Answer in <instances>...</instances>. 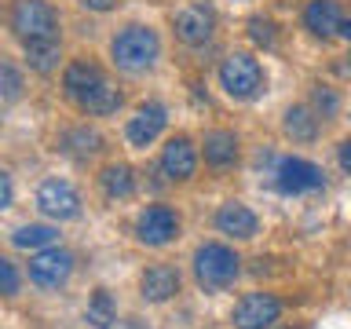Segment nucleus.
Here are the masks:
<instances>
[{
	"instance_id": "obj_10",
	"label": "nucleus",
	"mask_w": 351,
	"mask_h": 329,
	"mask_svg": "<svg viewBox=\"0 0 351 329\" xmlns=\"http://www.w3.org/2000/svg\"><path fill=\"white\" fill-rule=\"evenodd\" d=\"M213 33H216V11L208 4H186L176 11V37L186 48H202V44L213 40Z\"/></svg>"
},
{
	"instance_id": "obj_29",
	"label": "nucleus",
	"mask_w": 351,
	"mask_h": 329,
	"mask_svg": "<svg viewBox=\"0 0 351 329\" xmlns=\"http://www.w3.org/2000/svg\"><path fill=\"white\" fill-rule=\"evenodd\" d=\"M337 161H340V169H344V172H351V139H344L337 147Z\"/></svg>"
},
{
	"instance_id": "obj_28",
	"label": "nucleus",
	"mask_w": 351,
	"mask_h": 329,
	"mask_svg": "<svg viewBox=\"0 0 351 329\" xmlns=\"http://www.w3.org/2000/svg\"><path fill=\"white\" fill-rule=\"evenodd\" d=\"M11 202H15V183H11V175L0 169V212L11 208Z\"/></svg>"
},
{
	"instance_id": "obj_26",
	"label": "nucleus",
	"mask_w": 351,
	"mask_h": 329,
	"mask_svg": "<svg viewBox=\"0 0 351 329\" xmlns=\"http://www.w3.org/2000/svg\"><path fill=\"white\" fill-rule=\"evenodd\" d=\"M249 37L256 44H263V48H271L274 44V22L271 19H252L249 22Z\"/></svg>"
},
{
	"instance_id": "obj_31",
	"label": "nucleus",
	"mask_w": 351,
	"mask_h": 329,
	"mask_svg": "<svg viewBox=\"0 0 351 329\" xmlns=\"http://www.w3.org/2000/svg\"><path fill=\"white\" fill-rule=\"evenodd\" d=\"M340 37H344V40L351 44V19H344V22H340Z\"/></svg>"
},
{
	"instance_id": "obj_12",
	"label": "nucleus",
	"mask_w": 351,
	"mask_h": 329,
	"mask_svg": "<svg viewBox=\"0 0 351 329\" xmlns=\"http://www.w3.org/2000/svg\"><path fill=\"white\" fill-rule=\"evenodd\" d=\"M165 125H169V114H165V106L161 103H143L136 114L128 117V125H125V139L132 143V147H150L154 139L165 132Z\"/></svg>"
},
{
	"instance_id": "obj_18",
	"label": "nucleus",
	"mask_w": 351,
	"mask_h": 329,
	"mask_svg": "<svg viewBox=\"0 0 351 329\" xmlns=\"http://www.w3.org/2000/svg\"><path fill=\"white\" fill-rule=\"evenodd\" d=\"M22 48H26V62H29L33 73H51L55 66H59V59H62V44H59V37L26 40Z\"/></svg>"
},
{
	"instance_id": "obj_15",
	"label": "nucleus",
	"mask_w": 351,
	"mask_h": 329,
	"mask_svg": "<svg viewBox=\"0 0 351 329\" xmlns=\"http://www.w3.org/2000/svg\"><path fill=\"white\" fill-rule=\"evenodd\" d=\"M139 289H143V300H150V304L172 300V296L180 293V271L169 267V263H154V267L143 271Z\"/></svg>"
},
{
	"instance_id": "obj_5",
	"label": "nucleus",
	"mask_w": 351,
	"mask_h": 329,
	"mask_svg": "<svg viewBox=\"0 0 351 329\" xmlns=\"http://www.w3.org/2000/svg\"><path fill=\"white\" fill-rule=\"evenodd\" d=\"M263 84H267V77H263V66L252 59L249 51H234L227 55L223 66H219V88L238 99V103H249V99H256L263 92Z\"/></svg>"
},
{
	"instance_id": "obj_19",
	"label": "nucleus",
	"mask_w": 351,
	"mask_h": 329,
	"mask_svg": "<svg viewBox=\"0 0 351 329\" xmlns=\"http://www.w3.org/2000/svg\"><path fill=\"white\" fill-rule=\"evenodd\" d=\"M99 186H103L110 202H121V197L136 194V175H132L128 164H106L103 175H99Z\"/></svg>"
},
{
	"instance_id": "obj_22",
	"label": "nucleus",
	"mask_w": 351,
	"mask_h": 329,
	"mask_svg": "<svg viewBox=\"0 0 351 329\" xmlns=\"http://www.w3.org/2000/svg\"><path fill=\"white\" fill-rule=\"evenodd\" d=\"M285 136H293L296 143H311L318 136V117L307 106L285 110Z\"/></svg>"
},
{
	"instance_id": "obj_8",
	"label": "nucleus",
	"mask_w": 351,
	"mask_h": 329,
	"mask_svg": "<svg viewBox=\"0 0 351 329\" xmlns=\"http://www.w3.org/2000/svg\"><path fill=\"white\" fill-rule=\"evenodd\" d=\"M37 208L51 219H77L81 216V194L73 191V183L59 180V175H48L37 186Z\"/></svg>"
},
{
	"instance_id": "obj_23",
	"label": "nucleus",
	"mask_w": 351,
	"mask_h": 329,
	"mask_svg": "<svg viewBox=\"0 0 351 329\" xmlns=\"http://www.w3.org/2000/svg\"><path fill=\"white\" fill-rule=\"evenodd\" d=\"M99 132H92V128H70L62 136V150L66 154H73V158H88V154H95L99 150Z\"/></svg>"
},
{
	"instance_id": "obj_20",
	"label": "nucleus",
	"mask_w": 351,
	"mask_h": 329,
	"mask_svg": "<svg viewBox=\"0 0 351 329\" xmlns=\"http://www.w3.org/2000/svg\"><path fill=\"white\" fill-rule=\"evenodd\" d=\"M84 322L92 329H110L117 322V304H114V296H110L106 289L92 293V300H88V307H84Z\"/></svg>"
},
{
	"instance_id": "obj_14",
	"label": "nucleus",
	"mask_w": 351,
	"mask_h": 329,
	"mask_svg": "<svg viewBox=\"0 0 351 329\" xmlns=\"http://www.w3.org/2000/svg\"><path fill=\"white\" fill-rule=\"evenodd\" d=\"M216 230H219V234H227V238L249 241V238H256L260 219H256V212H252L249 205L227 202V205H219V212H216Z\"/></svg>"
},
{
	"instance_id": "obj_17",
	"label": "nucleus",
	"mask_w": 351,
	"mask_h": 329,
	"mask_svg": "<svg viewBox=\"0 0 351 329\" xmlns=\"http://www.w3.org/2000/svg\"><path fill=\"white\" fill-rule=\"evenodd\" d=\"M202 154H205V161L213 164V169H230V164L238 161V136L227 132V128L208 132L205 143H202Z\"/></svg>"
},
{
	"instance_id": "obj_24",
	"label": "nucleus",
	"mask_w": 351,
	"mask_h": 329,
	"mask_svg": "<svg viewBox=\"0 0 351 329\" xmlns=\"http://www.w3.org/2000/svg\"><path fill=\"white\" fill-rule=\"evenodd\" d=\"M0 95L4 99H19L22 95V73H19V66H11L0 59Z\"/></svg>"
},
{
	"instance_id": "obj_30",
	"label": "nucleus",
	"mask_w": 351,
	"mask_h": 329,
	"mask_svg": "<svg viewBox=\"0 0 351 329\" xmlns=\"http://www.w3.org/2000/svg\"><path fill=\"white\" fill-rule=\"evenodd\" d=\"M77 4L88 8V11H110V8L117 4V0H77Z\"/></svg>"
},
{
	"instance_id": "obj_13",
	"label": "nucleus",
	"mask_w": 351,
	"mask_h": 329,
	"mask_svg": "<svg viewBox=\"0 0 351 329\" xmlns=\"http://www.w3.org/2000/svg\"><path fill=\"white\" fill-rule=\"evenodd\" d=\"M197 169V150L186 136H172L161 150V172L169 175L172 183H186Z\"/></svg>"
},
{
	"instance_id": "obj_2",
	"label": "nucleus",
	"mask_w": 351,
	"mask_h": 329,
	"mask_svg": "<svg viewBox=\"0 0 351 329\" xmlns=\"http://www.w3.org/2000/svg\"><path fill=\"white\" fill-rule=\"evenodd\" d=\"M110 59L125 73H147L161 59V40L150 26H125L110 40Z\"/></svg>"
},
{
	"instance_id": "obj_16",
	"label": "nucleus",
	"mask_w": 351,
	"mask_h": 329,
	"mask_svg": "<svg viewBox=\"0 0 351 329\" xmlns=\"http://www.w3.org/2000/svg\"><path fill=\"white\" fill-rule=\"evenodd\" d=\"M340 22H344V15H340L337 0H311L304 8V26L315 37H333V33H340Z\"/></svg>"
},
{
	"instance_id": "obj_1",
	"label": "nucleus",
	"mask_w": 351,
	"mask_h": 329,
	"mask_svg": "<svg viewBox=\"0 0 351 329\" xmlns=\"http://www.w3.org/2000/svg\"><path fill=\"white\" fill-rule=\"evenodd\" d=\"M62 92L81 114H92V117H110L121 110V103H125L121 88L110 81L103 73V66L92 62V59H73L66 66Z\"/></svg>"
},
{
	"instance_id": "obj_3",
	"label": "nucleus",
	"mask_w": 351,
	"mask_h": 329,
	"mask_svg": "<svg viewBox=\"0 0 351 329\" xmlns=\"http://www.w3.org/2000/svg\"><path fill=\"white\" fill-rule=\"evenodd\" d=\"M241 274V260L230 245H219V241H205L194 252V278L205 293H219L227 285H234V278Z\"/></svg>"
},
{
	"instance_id": "obj_11",
	"label": "nucleus",
	"mask_w": 351,
	"mask_h": 329,
	"mask_svg": "<svg viewBox=\"0 0 351 329\" xmlns=\"http://www.w3.org/2000/svg\"><path fill=\"white\" fill-rule=\"evenodd\" d=\"M282 315V304L278 296L271 293H245L234 307V315H230V322L238 329H271V322H278Z\"/></svg>"
},
{
	"instance_id": "obj_4",
	"label": "nucleus",
	"mask_w": 351,
	"mask_h": 329,
	"mask_svg": "<svg viewBox=\"0 0 351 329\" xmlns=\"http://www.w3.org/2000/svg\"><path fill=\"white\" fill-rule=\"evenodd\" d=\"M8 26L22 44L48 40V37H59V11L48 0H15L8 11Z\"/></svg>"
},
{
	"instance_id": "obj_9",
	"label": "nucleus",
	"mask_w": 351,
	"mask_h": 329,
	"mask_svg": "<svg viewBox=\"0 0 351 329\" xmlns=\"http://www.w3.org/2000/svg\"><path fill=\"white\" fill-rule=\"evenodd\" d=\"M326 183L322 169L307 158H282L278 169H274V186L282 194H307V191H318Z\"/></svg>"
},
{
	"instance_id": "obj_7",
	"label": "nucleus",
	"mask_w": 351,
	"mask_h": 329,
	"mask_svg": "<svg viewBox=\"0 0 351 329\" xmlns=\"http://www.w3.org/2000/svg\"><path fill=\"white\" fill-rule=\"evenodd\" d=\"M180 234V212L172 205H147L136 219V238L143 245H169Z\"/></svg>"
},
{
	"instance_id": "obj_6",
	"label": "nucleus",
	"mask_w": 351,
	"mask_h": 329,
	"mask_svg": "<svg viewBox=\"0 0 351 329\" xmlns=\"http://www.w3.org/2000/svg\"><path fill=\"white\" fill-rule=\"evenodd\" d=\"M73 274V252L62 245H48L40 252H33L29 260V282L40 285V289H59V285L70 282Z\"/></svg>"
},
{
	"instance_id": "obj_25",
	"label": "nucleus",
	"mask_w": 351,
	"mask_h": 329,
	"mask_svg": "<svg viewBox=\"0 0 351 329\" xmlns=\"http://www.w3.org/2000/svg\"><path fill=\"white\" fill-rule=\"evenodd\" d=\"M19 293V271L8 256H0V296H15Z\"/></svg>"
},
{
	"instance_id": "obj_21",
	"label": "nucleus",
	"mask_w": 351,
	"mask_h": 329,
	"mask_svg": "<svg viewBox=\"0 0 351 329\" xmlns=\"http://www.w3.org/2000/svg\"><path fill=\"white\" fill-rule=\"evenodd\" d=\"M11 241H15L19 249H29V252H40V249H48L59 241V230L48 227V223H26V227H19L15 234H11Z\"/></svg>"
},
{
	"instance_id": "obj_27",
	"label": "nucleus",
	"mask_w": 351,
	"mask_h": 329,
	"mask_svg": "<svg viewBox=\"0 0 351 329\" xmlns=\"http://www.w3.org/2000/svg\"><path fill=\"white\" fill-rule=\"evenodd\" d=\"M337 106H340V99H337L333 88H315V110H318V114H322V117H333Z\"/></svg>"
}]
</instances>
